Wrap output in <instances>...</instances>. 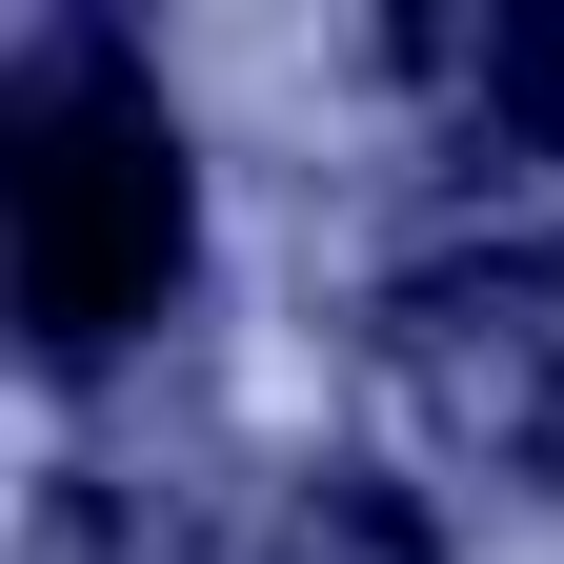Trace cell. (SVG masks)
<instances>
[{"instance_id": "1", "label": "cell", "mask_w": 564, "mask_h": 564, "mask_svg": "<svg viewBox=\"0 0 564 564\" xmlns=\"http://www.w3.org/2000/svg\"><path fill=\"white\" fill-rule=\"evenodd\" d=\"M0 262H21V343L41 364H121L182 303V262H202L182 121H162V82L101 21H41L21 82H0Z\"/></svg>"}, {"instance_id": "2", "label": "cell", "mask_w": 564, "mask_h": 564, "mask_svg": "<svg viewBox=\"0 0 564 564\" xmlns=\"http://www.w3.org/2000/svg\"><path fill=\"white\" fill-rule=\"evenodd\" d=\"M383 364H403V403H423L444 464H484V484L564 464V262H544V242H444V262H403V282H383Z\"/></svg>"}, {"instance_id": "3", "label": "cell", "mask_w": 564, "mask_h": 564, "mask_svg": "<svg viewBox=\"0 0 564 564\" xmlns=\"http://www.w3.org/2000/svg\"><path fill=\"white\" fill-rule=\"evenodd\" d=\"M403 82H444L484 162H564V0H484V21H403Z\"/></svg>"}, {"instance_id": "4", "label": "cell", "mask_w": 564, "mask_h": 564, "mask_svg": "<svg viewBox=\"0 0 564 564\" xmlns=\"http://www.w3.org/2000/svg\"><path fill=\"white\" fill-rule=\"evenodd\" d=\"M242 564H444V524H423V484H383V464H282Z\"/></svg>"}]
</instances>
